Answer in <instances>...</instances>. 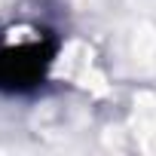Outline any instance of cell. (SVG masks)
Masks as SVG:
<instances>
[{"mask_svg":"<svg viewBox=\"0 0 156 156\" xmlns=\"http://www.w3.org/2000/svg\"><path fill=\"white\" fill-rule=\"evenodd\" d=\"M61 40L52 31H34L31 37L0 40V95L25 98L49 83Z\"/></svg>","mask_w":156,"mask_h":156,"instance_id":"obj_1","label":"cell"}]
</instances>
